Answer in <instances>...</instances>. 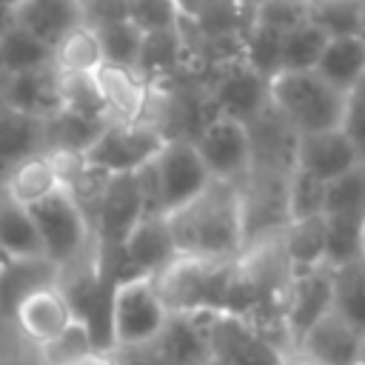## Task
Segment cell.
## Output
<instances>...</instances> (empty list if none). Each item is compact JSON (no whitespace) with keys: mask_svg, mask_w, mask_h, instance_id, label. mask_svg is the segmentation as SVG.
I'll return each mask as SVG.
<instances>
[{"mask_svg":"<svg viewBox=\"0 0 365 365\" xmlns=\"http://www.w3.org/2000/svg\"><path fill=\"white\" fill-rule=\"evenodd\" d=\"M177 254L240 259L248 248L242 182L211 180L194 200L165 214Z\"/></svg>","mask_w":365,"mask_h":365,"instance_id":"cell-1","label":"cell"},{"mask_svg":"<svg viewBox=\"0 0 365 365\" xmlns=\"http://www.w3.org/2000/svg\"><path fill=\"white\" fill-rule=\"evenodd\" d=\"M234 271L237 259L177 254L154 274V285L171 314H217L228 308Z\"/></svg>","mask_w":365,"mask_h":365,"instance_id":"cell-2","label":"cell"},{"mask_svg":"<svg viewBox=\"0 0 365 365\" xmlns=\"http://www.w3.org/2000/svg\"><path fill=\"white\" fill-rule=\"evenodd\" d=\"M268 103L297 134H305L336 128L342 123L345 94L325 83L314 68H282L268 80Z\"/></svg>","mask_w":365,"mask_h":365,"instance_id":"cell-3","label":"cell"},{"mask_svg":"<svg viewBox=\"0 0 365 365\" xmlns=\"http://www.w3.org/2000/svg\"><path fill=\"white\" fill-rule=\"evenodd\" d=\"M29 211H31V220L37 225L43 254L54 265L66 268L97 248L94 225L88 220L86 208L74 200V194L68 188L48 194L46 200L29 205Z\"/></svg>","mask_w":365,"mask_h":365,"instance_id":"cell-4","label":"cell"},{"mask_svg":"<svg viewBox=\"0 0 365 365\" xmlns=\"http://www.w3.org/2000/svg\"><path fill=\"white\" fill-rule=\"evenodd\" d=\"M171 311L165 308L154 285V277L120 279L111 291V311H108L111 348H131L157 339Z\"/></svg>","mask_w":365,"mask_h":365,"instance_id":"cell-5","label":"cell"},{"mask_svg":"<svg viewBox=\"0 0 365 365\" xmlns=\"http://www.w3.org/2000/svg\"><path fill=\"white\" fill-rule=\"evenodd\" d=\"M288 351L248 319L217 311L208 325V356L202 365H285Z\"/></svg>","mask_w":365,"mask_h":365,"instance_id":"cell-6","label":"cell"},{"mask_svg":"<svg viewBox=\"0 0 365 365\" xmlns=\"http://www.w3.org/2000/svg\"><path fill=\"white\" fill-rule=\"evenodd\" d=\"M191 140L214 180L242 182L251 174L254 143L245 120L217 111L211 120H205V125Z\"/></svg>","mask_w":365,"mask_h":365,"instance_id":"cell-7","label":"cell"},{"mask_svg":"<svg viewBox=\"0 0 365 365\" xmlns=\"http://www.w3.org/2000/svg\"><path fill=\"white\" fill-rule=\"evenodd\" d=\"M168 137L151 123H120L108 120L86 160L108 174H131L151 163Z\"/></svg>","mask_w":365,"mask_h":365,"instance_id":"cell-8","label":"cell"},{"mask_svg":"<svg viewBox=\"0 0 365 365\" xmlns=\"http://www.w3.org/2000/svg\"><path fill=\"white\" fill-rule=\"evenodd\" d=\"M151 168L157 177L163 214L185 205L214 180L208 165L202 163L194 140H188V137H168L163 143V148L157 151V157L151 160Z\"/></svg>","mask_w":365,"mask_h":365,"instance_id":"cell-9","label":"cell"},{"mask_svg":"<svg viewBox=\"0 0 365 365\" xmlns=\"http://www.w3.org/2000/svg\"><path fill=\"white\" fill-rule=\"evenodd\" d=\"M294 354L311 365H356L365 354V334L331 308L299 336Z\"/></svg>","mask_w":365,"mask_h":365,"instance_id":"cell-10","label":"cell"},{"mask_svg":"<svg viewBox=\"0 0 365 365\" xmlns=\"http://www.w3.org/2000/svg\"><path fill=\"white\" fill-rule=\"evenodd\" d=\"M145 217V202H143V191L137 182V174H111L103 200L97 205L94 214V234L100 245H111L120 248L125 242V237L131 234V228Z\"/></svg>","mask_w":365,"mask_h":365,"instance_id":"cell-11","label":"cell"},{"mask_svg":"<svg viewBox=\"0 0 365 365\" xmlns=\"http://www.w3.org/2000/svg\"><path fill=\"white\" fill-rule=\"evenodd\" d=\"M331 308H334V274L328 265L314 271H299L291 277L285 297V334L291 342V354L299 336Z\"/></svg>","mask_w":365,"mask_h":365,"instance_id":"cell-12","label":"cell"},{"mask_svg":"<svg viewBox=\"0 0 365 365\" xmlns=\"http://www.w3.org/2000/svg\"><path fill=\"white\" fill-rule=\"evenodd\" d=\"M359 160L354 143L348 134L336 128H322V131H305L297 134V148H294V165L317 174L319 180L331 182L348 168H354Z\"/></svg>","mask_w":365,"mask_h":365,"instance_id":"cell-13","label":"cell"},{"mask_svg":"<svg viewBox=\"0 0 365 365\" xmlns=\"http://www.w3.org/2000/svg\"><path fill=\"white\" fill-rule=\"evenodd\" d=\"M123 257L131 277H154L157 271H163L177 257L165 214H145L125 237Z\"/></svg>","mask_w":365,"mask_h":365,"instance_id":"cell-14","label":"cell"},{"mask_svg":"<svg viewBox=\"0 0 365 365\" xmlns=\"http://www.w3.org/2000/svg\"><path fill=\"white\" fill-rule=\"evenodd\" d=\"M74 311L71 302L66 299L60 285H46L37 288L34 294H29L17 311H14V322L23 331V336L29 342H34L37 348L48 339H54L57 334H63L71 322H74Z\"/></svg>","mask_w":365,"mask_h":365,"instance_id":"cell-15","label":"cell"},{"mask_svg":"<svg viewBox=\"0 0 365 365\" xmlns=\"http://www.w3.org/2000/svg\"><path fill=\"white\" fill-rule=\"evenodd\" d=\"M0 103L26 114L51 117L60 111V71L54 66L0 77Z\"/></svg>","mask_w":365,"mask_h":365,"instance_id":"cell-16","label":"cell"},{"mask_svg":"<svg viewBox=\"0 0 365 365\" xmlns=\"http://www.w3.org/2000/svg\"><path fill=\"white\" fill-rule=\"evenodd\" d=\"M97 86L108 111V120L120 123H145V108H148V83L137 68H123L103 63L97 71Z\"/></svg>","mask_w":365,"mask_h":365,"instance_id":"cell-17","label":"cell"},{"mask_svg":"<svg viewBox=\"0 0 365 365\" xmlns=\"http://www.w3.org/2000/svg\"><path fill=\"white\" fill-rule=\"evenodd\" d=\"M60 265L48 257H9L0 265V317L14 319L17 305L37 288L57 285Z\"/></svg>","mask_w":365,"mask_h":365,"instance_id":"cell-18","label":"cell"},{"mask_svg":"<svg viewBox=\"0 0 365 365\" xmlns=\"http://www.w3.org/2000/svg\"><path fill=\"white\" fill-rule=\"evenodd\" d=\"M14 23L43 43L57 46L63 34L86 23V9L83 0H23L14 9Z\"/></svg>","mask_w":365,"mask_h":365,"instance_id":"cell-19","label":"cell"},{"mask_svg":"<svg viewBox=\"0 0 365 365\" xmlns=\"http://www.w3.org/2000/svg\"><path fill=\"white\" fill-rule=\"evenodd\" d=\"M43 151H46V117L26 114L0 103V177L20 160H29Z\"/></svg>","mask_w":365,"mask_h":365,"instance_id":"cell-20","label":"cell"},{"mask_svg":"<svg viewBox=\"0 0 365 365\" xmlns=\"http://www.w3.org/2000/svg\"><path fill=\"white\" fill-rule=\"evenodd\" d=\"M0 188L17 200L20 205H34L40 200H46L48 194L66 188L63 185V177H60V168L54 163V157L48 151L43 154H34L29 160H20L17 165H11L3 177H0Z\"/></svg>","mask_w":365,"mask_h":365,"instance_id":"cell-21","label":"cell"},{"mask_svg":"<svg viewBox=\"0 0 365 365\" xmlns=\"http://www.w3.org/2000/svg\"><path fill=\"white\" fill-rule=\"evenodd\" d=\"M314 71L336 91L348 94L365 77V43L359 40V34L328 37Z\"/></svg>","mask_w":365,"mask_h":365,"instance_id":"cell-22","label":"cell"},{"mask_svg":"<svg viewBox=\"0 0 365 365\" xmlns=\"http://www.w3.org/2000/svg\"><path fill=\"white\" fill-rule=\"evenodd\" d=\"M268 108V80L251 66L234 68L217 88V111L251 123L259 111Z\"/></svg>","mask_w":365,"mask_h":365,"instance_id":"cell-23","label":"cell"},{"mask_svg":"<svg viewBox=\"0 0 365 365\" xmlns=\"http://www.w3.org/2000/svg\"><path fill=\"white\" fill-rule=\"evenodd\" d=\"M282 254L294 274L325 265V214L308 220H291L279 234Z\"/></svg>","mask_w":365,"mask_h":365,"instance_id":"cell-24","label":"cell"},{"mask_svg":"<svg viewBox=\"0 0 365 365\" xmlns=\"http://www.w3.org/2000/svg\"><path fill=\"white\" fill-rule=\"evenodd\" d=\"M0 251L6 257H46L31 211L0 188Z\"/></svg>","mask_w":365,"mask_h":365,"instance_id":"cell-25","label":"cell"},{"mask_svg":"<svg viewBox=\"0 0 365 365\" xmlns=\"http://www.w3.org/2000/svg\"><path fill=\"white\" fill-rule=\"evenodd\" d=\"M106 63L100 34L94 26L80 23L54 46V68L63 74H94Z\"/></svg>","mask_w":365,"mask_h":365,"instance_id":"cell-26","label":"cell"},{"mask_svg":"<svg viewBox=\"0 0 365 365\" xmlns=\"http://www.w3.org/2000/svg\"><path fill=\"white\" fill-rule=\"evenodd\" d=\"M108 120H94L86 114L74 111H54L46 117V151H71V154H86L100 131L106 128Z\"/></svg>","mask_w":365,"mask_h":365,"instance_id":"cell-27","label":"cell"},{"mask_svg":"<svg viewBox=\"0 0 365 365\" xmlns=\"http://www.w3.org/2000/svg\"><path fill=\"white\" fill-rule=\"evenodd\" d=\"M365 257V214H325V265L339 268Z\"/></svg>","mask_w":365,"mask_h":365,"instance_id":"cell-28","label":"cell"},{"mask_svg":"<svg viewBox=\"0 0 365 365\" xmlns=\"http://www.w3.org/2000/svg\"><path fill=\"white\" fill-rule=\"evenodd\" d=\"M0 54H3L6 74L54 66V46L43 43L40 37H34L31 31H26L17 23L0 37Z\"/></svg>","mask_w":365,"mask_h":365,"instance_id":"cell-29","label":"cell"},{"mask_svg":"<svg viewBox=\"0 0 365 365\" xmlns=\"http://www.w3.org/2000/svg\"><path fill=\"white\" fill-rule=\"evenodd\" d=\"M334 274V308L365 334V257L331 268Z\"/></svg>","mask_w":365,"mask_h":365,"instance_id":"cell-30","label":"cell"},{"mask_svg":"<svg viewBox=\"0 0 365 365\" xmlns=\"http://www.w3.org/2000/svg\"><path fill=\"white\" fill-rule=\"evenodd\" d=\"M94 29L100 34L106 63L123 66V68H137L140 66L143 46H145V31L134 20H114V23H103V26H94Z\"/></svg>","mask_w":365,"mask_h":365,"instance_id":"cell-31","label":"cell"},{"mask_svg":"<svg viewBox=\"0 0 365 365\" xmlns=\"http://www.w3.org/2000/svg\"><path fill=\"white\" fill-rule=\"evenodd\" d=\"M328 43V34L311 23V20H302L299 26L288 29L282 34V51H279V71L282 68H291V71H302V68H314L322 48Z\"/></svg>","mask_w":365,"mask_h":365,"instance_id":"cell-32","label":"cell"},{"mask_svg":"<svg viewBox=\"0 0 365 365\" xmlns=\"http://www.w3.org/2000/svg\"><path fill=\"white\" fill-rule=\"evenodd\" d=\"M308 20L317 23L328 37L359 34L365 20V0H305Z\"/></svg>","mask_w":365,"mask_h":365,"instance_id":"cell-33","label":"cell"},{"mask_svg":"<svg viewBox=\"0 0 365 365\" xmlns=\"http://www.w3.org/2000/svg\"><path fill=\"white\" fill-rule=\"evenodd\" d=\"M325 197H328V182L319 180L317 174L294 165V171L288 177V185H285L288 222L325 214Z\"/></svg>","mask_w":365,"mask_h":365,"instance_id":"cell-34","label":"cell"},{"mask_svg":"<svg viewBox=\"0 0 365 365\" xmlns=\"http://www.w3.org/2000/svg\"><path fill=\"white\" fill-rule=\"evenodd\" d=\"M97 348H100V342H97L94 331L83 319H74L63 334H57L54 339L43 342L37 351H40V362L43 365H74L83 356H88L91 351H97Z\"/></svg>","mask_w":365,"mask_h":365,"instance_id":"cell-35","label":"cell"},{"mask_svg":"<svg viewBox=\"0 0 365 365\" xmlns=\"http://www.w3.org/2000/svg\"><path fill=\"white\" fill-rule=\"evenodd\" d=\"M282 34L279 29L262 23V20H251V29L245 34V66H251L257 74H262L265 80H271L279 71V51H282Z\"/></svg>","mask_w":365,"mask_h":365,"instance_id":"cell-36","label":"cell"},{"mask_svg":"<svg viewBox=\"0 0 365 365\" xmlns=\"http://www.w3.org/2000/svg\"><path fill=\"white\" fill-rule=\"evenodd\" d=\"M60 108L86 114L94 120H108L100 86L94 74H63L60 71Z\"/></svg>","mask_w":365,"mask_h":365,"instance_id":"cell-37","label":"cell"},{"mask_svg":"<svg viewBox=\"0 0 365 365\" xmlns=\"http://www.w3.org/2000/svg\"><path fill=\"white\" fill-rule=\"evenodd\" d=\"M325 214H365V163L328 182Z\"/></svg>","mask_w":365,"mask_h":365,"instance_id":"cell-38","label":"cell"},{"mask_svg":"<svg viewBox=\"0 0 365 365\" xmlns=\"http://www.w3.org/2000/svg\"><path fill=\"white\" fill-rule=\"evenodd\" d=\"M339 128L348 134V140L354 143L359 160L365 163V77L345 94L342 123H339Z\"/></svg>","mask_w":365,"mask_h":365,"instance_id":"cell-39","label":"cell"},{"mask_svg":"<svg viewBox=\"0 0 365 365\" xmlns=\"http://www.w3.org/2000/svg\"><path fill=\"white\" fill-rule=\"evenodd\" d=\"M174 0H128V20H134L145 34L174 29Z\"/></svg>","mask_w":365,"mask_h":365,"instance_id":"cell-40","label":"cell"},{"mask_svg":"<svg viewBox=\"0 0 365 365\" xmlns=\"http://www.w3.org/2000/svg\"><path fill=\"white\" fill-rule=\"evenodd\" d=\"M83 9H86L88 26L128 20V0H83Z\"/></svg>","mask_w":365,"mask_h":365,"instance_id":"cell-41","label":"cell"},{"mask_svg":"<svg viewBox=\"0 0 365 365\" xmlns=\"http://www.w3.org/2000/svg\"><path fill=\"white\" fill-rule=\"evenodd\" d=\"M117 354L120 365H174L154 342L145 345H131V348H111Z\"/></svg>","mask_w":365,"mask_h":365,"instance_id":"cell-42","label":"cell"},{"mask_svg":"<svg viewBox=\"0 0 365 365\" xmlns=\"http://www.w3.org/2000/svg\"><path fill=\"white\" fill-rule=\"evenodd\" d=\"M74 365H120V362H117V354H114V351L97 348V351H91L88 356H83L80 362H74Z\"/></svg>","mask_w":365,"mask_h":365,"instance_id":"cell-43","label":"cell"},{"mask_svg":"<svg viewBox=\"0 0 365 365\" xmlns=\"http://www.w3.org/2000/svg\"><path fill=\"white\" fill-rule=\"evenodd\" d=\"M11 26H14V11H11V9H6V6H0V37H3Z\"/></svg>","mask_w":365,"mask_h":365,"instance_id":"cell-44","label":"cell"},{"mask_svg":"<svg viewBox=\"0 0 365 365\" xmlns=\"http://www.w3.org/2000/svg\"><path fill=\"white\" fill-rule=\"evenodd\" d=\"M0 365H43L40 359L37 362H29V359H0Z\"/></svg>","mask_w":365,"mask_h":365,"instance_id":"cell-45","label":"cell"},{"mask_svg":"<svg viewBox=\"0 0 365 365\" xmlns=\"http://www.w3.org/2000/svg\"><path fill=\"white\" fill-rule=\"evenodd\" d=\"M285 365H311V362H305V359H302V356H297V354H291V356H288V362H285Z\"/></svg>","mask_w":365,"mask_h":365,"instance_id":"cell-46","label":"cell"},{"mask_svg":"<svg viewBox=\"0 0 365 365\" xmlns=\"http://www.w3.org/2000/svg\"><path fill=\"white\" fill-rule=\"evenodd\" d=\"M20 3H23V0H0V6H6V9H11V11H14Z\"/></svg>","mask_w":365,"mask_h":365,"instance_id":"cell-47","label":"cell"},{"mask_svg":"<svg viewBox=\"0 0 365 365\" xmlns=\"http://www.w3.org/2000/svg\"><path fill=\"white\" fill-rule=\"evenodd\" d=\"M359 40L365 43V20H362V29H359Z\"/></svg>","mask_w":365,"mask_h":365,"instance_id":"cell-48","label":"cell"},{"mask_svg":"<svg viewBox=\"0 0 365 365\" xmlns=\"http://www.w3.org/2000/svg\"><path fill=\"white\" fill-rule=\"evenodd\" d=\"M6 74V66H3V54H0V77Z\"/></svg>","mask_w":365,"mask_h":365,"instance_id":"cell-49","label":"cell"},{"mask_svg":"<svg viewBox=\"0 0 365 365\" xmlns=\"http://www.w3.org/2000/svg\"><path fill=\"white\" fill-rule=\"evenodd\" d=\"M6 259H9V257H6V254H3V251H0V265H3V262H6Z\"/></svg>","mask_w":365,"mask_h":365,"instance_id":"cell-50","label":"cell"},{"mask_svg":"<svg viewBox=\"0 0 365 365\" xmlns=\"http://www.w3.org/2000/svg\"><path fill=\"white\" fill-rule=\"evenodd\" d=\"M356 365H365V356H362V359H359V362H356Z\"/></svg>","mask_w":365,"mask_h":365,"instance_id":"cell-51","label":"cell"},{"mask_svg":"<svg viewBox=\"0 0 365 365\" xmlns=\"http://www.w3.org/2000/svg\"><path fill=\"white\" fill-rule=\"evenodd\" d=\"M362 356H365V354H362Z\"/></svg>","mask_w":365,"mask_h":365,"instance_id":"cell-52","label":"cell"}]
</instances>
